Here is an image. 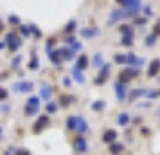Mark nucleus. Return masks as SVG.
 I'll return each mask as SVG.
<instances>
[{
    "mask_svg": "<svg viewBox=\"0 0 160 155\" xmlns=\"http://www.w3.org/2000/svg\"><path fill=\"white\" fill-rule=\"evenodd\" d=\"M4 99H8V90L0 87V101H4Z\"/></svg>",
    "mask_w": 160,
    "mask_h": 155,
    "instance_id": "nucleus-33",
    "label": "nucleus"
},
{
    "mask_svg": "<svg viewBox=\"0 0 160 155\" xmlns=\"http://www.w3.org/2000/svg\"><path fill=\"white\" fill-rule=\"evenodd\" d=\"M126 16H130L124 9H113L112 11V15H110V20H108V25H113L115 22H119V20H122V18H126Z\"/></svg>",
    "mask_w": 160,
    "mask_h": 155,
    "instance_id": "nucleus-8",
    "label": "nucleus"
},
{
    "mask_svg": "<svg viewBox=\"0 0 160 155\" xmlns=\"http://www.w3.org/2000/svg\"><path fill=\"white\" fill-rule=\"evenodd\" d=\"M20 61H22V56H20V54H18V56H16V58H13V61H11V65H13V67H15V69H16V67L20 65Z\"/></svg>",
    "mask_w": 160,
    "mask_h": 155,
    "instance_id": "nucleus-32",
    "label": "nucleus"
},
{
    "mask_svg": "<svg viewBox=\"0 0 160 155\" xmlns=\"http://www.w3.org/2000/svg\"><path fill=\"white\" fill-rule=\"evenodd\" d=\"M2 29H4V23L0 22V31H2Z\"/></svg>",
    "mask_w": 160,
    "mask_h": 155,
    "instance_id": "nucleus-44",
    "label": "nucleus"
},
{
    "mask_svg": "<svg viewBox=\"0 0 160 155\" xmlns=\"http://www.w3.org/2000/svg\"><path fill=\"white\" fill-rule=\"evenodd\" d=\"M92 65L97 67V69H101V67L104 65V59H102V54H101V52H97L94 58H92Z\"/></svg>",
    "mask_w": 160,
    "mask_h": 155,
    "instance_id": "nucleus-19",
    "label": "nucleus"
},
{
    "mask_svg": "<svg viewBox=\"0 0 160 155\" xmlns=\"http://www.w3.org/2000/svg\"><path fill=\"white\" fill-rule=\"evenodd\" d=\"M158 96H160V92H158Z\"/></svg>",
    "mask_w": 160,
    "mask_h": 155,
    "instance_id": "nucleus-45",
    "label": "nucleus"
},
{
    "mask_svg": "<svg viewBox=\"0 0 160 155\" xmlns=\"http://www.w3.org/2000/svg\"><path fill=\"white\" fill-rule=\"evenodd\" d=\"M29 31L34 34V38H42V33H40V29H38L34 23H29Z\"/></svg>",
    "mask_w": 160,
    "mask_h": 155,
    "instance_id": "nucleus-28",
    "label": "nucleus"
},
{
    "mask_svg": "<svg viewBox=\"0 0 160 155\" xmlns=\"http://www.w3.org/2000/svg\"><path fill=\"white\" fill-rule=\"evenodd\" d=\"M20 33H22L23 36H31V31H29V25H22V27H20Z\"/></svg>",
    "mask_w": 160,
    "mask_h": 155,
    "instance_id": "nucleus-30",
    "label": "nucleus"
},
{
    "mask_svg": "<svg viewBox=\"0 0 160 155\" xmlns=\"http://www.w3.org/2000/svg\"><path fill=\"white\" fill-rule=\"evenodd\" d=\"M72 76H74V80H76L78 83H85V76H83V72H81V70H78L76 67L72 69Z\"/></svg>",
    "mask_w": 160,
    "mask_h": 155,
    "instance_id": "nucleus-22",
    "label": "nucleus"
},
{
    "mask_svg": "<svg viewBox=\"0 0 160 155\" xmlns=\"http://www.w3.org/2000/svg\"><path fill=\"white\" fill-rule=\"evenodd\" d=\"M6 47H9L11 51H18L22 47V38L18 34H15V33H9L6 36Z\"/></svg>",
    "mask_w": 160,
    "mask_h": 155,
    "instance_id": "nucleus-6",
    "label": "nucleus"
},
{
    "mask_svg": "<svg viewBox=\"0 0 160 155\" xmlns=\"http://www.w3.org/2000/svg\"><path fill=\"white\" fill-rule=\"evenodd\" d=\"M15 155H31L27 150H15Z\"/></svg>",
    "mask_w": 160,
    "mask_h": 155,
    "instance_id": "nucleus-36",
    "label": "nucleus"
},
{
    "mask_svg": "<svg viewBox=\"0 0 160 155\" xmlns=\"http://www.w3.org/2000/svg\"><path fill=\"white\" fill-rule=\"evenodd\" d=\"M104 106H106V103H104L102 99H99V101H94V103H92V110L99 112V110H102Z\"/></svg>",
    "mask_w": 160,
    "mask_h": 155,
    "instance_id": "nucleus-24",
    "label": "nucleus"
},
{
    "mask_svg": "<svg viewBox=\"0 0 160 155\" xmlns=\"http://www.w3.org/2000/svg\"><path fill=\"white\" fill-rule=\"evenodd\" d=\"M115 139H117V132L115 130H106V132L102 133V141H104V142H110V144H112Z\"/></svg>",
    "mask_w": 160,
    "mask_h": 155,
    "instance_id": "nucleus-16",
    "label": "nucleus"
},
{
    "mask_svg": "<svg viewBox=\"0 0 160 155\" xmlns=\"http://www.w3.org/2000/svg\"><path fill=\"white\" fill-rule=\"evenodd\" d=\"M45 110H47V114H54V112H58V105L52 103V101H49L47 106H45Z\"/></svg>",
    "mask_w": 160,
    "mask_h": 155,
    "instance_id": "nucleus-26",
    "label": "nucleus"
},
{
    "mask_svg": "<svg viewBox=\"0 0 160 155\" xmlns=\"http://www.w3.org/2000/svg\"><path fill=\"white\" fill-rule=\"evenodd\" d=\"M67 128L74 130L78 133H85V132H88V123H87V119L81 117V116H68L67 117Z\"/></svg>",
    "mask_w": 160,
    "mask_h": 155,
    "instance_id": "nucleus-1",
    "label": "nucleus"
},
{
    "mask_svg": "<svg viewBox=\"0 0 160 155\" xmlns=\"http://www.w3.org/2000/svg\"><path fill=\"white\" fill-rule=\"evenodd\" d=\"M87 67H88V58H87V54H81L79 58H78V61H76V69L83 72Z\"/></svg>",
    "mask_w": 160,
    "mask_h": 155,
    "instance_id": "nucleus-15",
    "label": "nucleus"
},
{
    "mask_svg": "<svg viewBox=\"0 0 160 155\" xmlns=\"http://www.w3.org/2000/svg\"><path fill=\"white\" fill-rule=\"evenodd\" d=\"M113 89H115V92H117V99H119V101H124V99H126V87H124L122 83L117 81L115 85H113Z\"/></svg>",
    "mask_w": 160,
    "mask_h": 155,
    "instance_id": "nucleus-13",
    "label": "nucleus"
},
{
    "mask_svg": "<svg viewBox=\"0 0 160 155\" xmlns=\"http://www.w3.org/2000/svg\"><path fill=\"white\" fill-rule=\"evenodd\" d=\"M74 150H76L78 153H87L88 152V142L83 135H78V137L74 139Z\"/></svg>",
    "mask_w": 160,
    "mask_h": 155,
    "instance_id": "nucleus-7",
    "label": "nucleus"
},
{
    "mask_svg": "<svg viewBox=\"0 0 160 155\" xmlns=\"http://www.w3.org/2000/svg\"><path fill=\"white\" fill-rule=\"evenodd\" d=\"M32 89H34V85L31 81H16L11 87V90L15 94H29V92H32Z\"/></svg>",
    "mask_w": 160,
    "mask_h": 155,
    "instance_id": "nucleus-4",
    "label": "nucleus"
},
{
    "mask_svg": "<svg viewBox=\"0 0 160 155\" xmlns=\"http://www.w3.org/2000/svg\"><path fill=\"white\" fill-rule=\"evenodd\" d=\"M0 108H2V112H4V114H8V112H9V108H11V106H9V105H2Z\"/></svg>",
    "mask_w": 160,
    "mask_h": 155,
    "instance_id": "nucleus-38",
    "label": "nucleus"
},
{
    "mask_svg": "<svg viewBox=\"0 0 160 155\" xmlns=\"http://www.w3.org/2000/svg\"><path fill=\"white\" fill-rule=\"evenodd\" d=\"M110 152L113 155H119L121 152H124V146L121 142H112V144H110Z\"/></svg>",
    "mask_w": 160,
    "mask_h": 155,
    "instance_id": "nucleus-20",
    "label": "nucleus"
},
{
    "mask_svg": "<svg viewBox=\"0 0 160 155\" xmlns=\"http://www.w3.org/2000/svg\"><path fill=\"white\" fill-rule=\"evenodd\" d=\"M40 96H42V99L43 101H51L52 97V87L49 85V83H42V87H40Z\"/></svg>",
    "mask_w": 160,
    "mask_h": 155,
    "instance_id": "nucleus-10",
    "label": "nucleus"
},
{
    "mask_svg": "<svg viewBox=\"0 0 160 155\" xmlns=\"http://www.w3.org/2000/svg\"><path fill=\"white\" fill-rule=\"evenodd\" d=\"M117 123L121 126H126L128 123H130V116L126 114V112H122V114H119V117H117Z\"/></svg>",
    "mask_w": 160,
    "mask_h": 155,
    "instance_id": "nucleus-21",
    "label": "nucleus"
},
{
    "mask_svg": "<svg viewBox=\"0 0 160 155\" xmlns=\"http://www.w3.org/2000/svg\"><path fill=\"white\" fill-rule=\"evenodd\" d=\"M158 33H160V20H158V23L155 25V33H153V34H158Z\"/></svg>",
    "mask_w": 160,
    "mask_h": 155,
    "instance_id": "nucleus-39",
    "label": "nucleus"
},
{
    "mask_svg": "<svg viewBox=\"0 0 160 155\" xmlns=\"http://www.w3.org/2000/svg\"><path fill=\"white\" fill-rule=\"evenodd\" d=\"M138 74V69H133V67H126V69H122L121 72H119V83H128L131 81V80H135Z\"/></svg>",
    "mask_w": 160,
    "mask_h": 155,
    "instance_id": "nucleus-3",
    "label": "nucleus"
},
{
    "mask_svg": "<svg viewBox=\"0 0 160 155\" xmlns=\"http://www.w3.org/2000/svg\"><path fill=\"white\" fill-rule=\"evenodd\" d=\"M155 42H157V34H149L146 38V45H155Z\"/></svg>",
    "mask_w": 160,
    "mask_h": 155,
    "instance_id": "nucleus-29",
    "label": "nucleus"
},
{
    "mask_svg": "<svg viewBox=\"0 0 160 155\" xmlns=\"http://www.w3.org/2000/svg\"><path fill=\"white\" fill-rule=\"evenodd\" d=\"M6 49V42H0V51H4Z\"/></svg>",
    "mask_w": 160,
    "mask_h": 155,
    "instance_id": "nucleus-41",
    "label": "nucleus"
},
{
    "mask_svg": "<svg viewBox=\"0 0 160 155\" xmlns=\"http://www.w3.org/2000/svg\"><path fill=\"white\" fill-rule=\"evenodd\" d=\"M59 103H61V106L65 108V106H68L70 103H74V97L72 96H61L59 97Z\"/></svg>",
    "mask_w": 160,
    "mask_h": 155,
    "instance_id": "nucleus-23",
    "label": "nucleus"
},
{
    "mask_svg": "<svg viewBox=\"0 0 160 155\" xmlns=\"http://www.w3.org/2000/svg\"><path fill=\"white\" fill-rule=\"evenodd\" d=\"M9 23H13V25H18V23H20V18H18L16 15H11V16H9Z\"/></svg>",
    "mask_w": 160,
    "mask_h": 155,
    "instance_id": "nucleus-31",
    "label": "nucleus"
},
{
    "mask_svg": "<svg viewBox=\"0 0 160 155\" xmlns=\"http://www.w3.org/2000/svg\"><path fill=\"white\" fill-rule=\"evenodd\" d=\"M59 56H61V59H72L76 56V52L70 51L68 47H63V49H59Z\"/></svg>",
    "mask_w": 160,
    "mask_h": 155,
    "instance_id": "nucleus-17",
    "label": "nucleus"
},
{
    "mask_svg": "<svg viewBox=\"0 0 160 155\" xmlns=\"http://www.w3.org/2000/svg\"><path fill=\"white\" fill-rule=\"evenodd\" d=\"M115 61H117V63H126V56H122V54H117Z\"/></svg>",
    "mask_w": 160,
    "mask_h": 155,
    "instance_id": "nucleus-34",
    "label": "nucleus"
},
{
    "mask_svg": "<svg viewBox=\"0 0 160 155\" xmlns=\"http://www.w3.org/2000/svg\"><path fill=\"white\" fill-rule=\"evenodd\" d=\"M38 110H40V99H38L36 96H31L29 99H27V103H25L23 114H25L27 117H31V116H36Z\"/></svg>",
    "mask_w": 160,
    "mask_h": 155,
    "instance_id": "nucleus-2",
    "label": "nucleus"
},
{
    "mask_svg": "<svg viewBox=\"0 0 160 155\" xmlns=\"http://www.w3.org/2000/svg\"><path fill=\"white\" fill-rule=\"evenodd\" d=\"M38 67H40V59H38L36 52L32 51V52H31V61H29V69H31V70H38Z\"/></svg>",
    "mask_w": 160,
    "mask_h": 155,
    "instance_id": "nucleus-18",
    "label": "nucleus"
},
{
    "mask_svg": "<svg viewBox=\"0 0 160 155\" xmlns=\"http://www.w3.org/2000/svg\"><path fill=\"white\" fill-rule=\"evenodd\" d=\"M121 44L122 45H131L133 44V34H124V36L121 38Z\"/></svg>",
    "mask_w": 160,
    "mask_h": 155,
    "instance_id": "nucleus-27",
    "label": "nucleus"
},
{
    "mask_svg": "<svg viewBox=\"0 0 160 155\" xmlns=\"http://www.w3.org/2000/svg\"><path fill=\"white\" fill-rule=\"evenodd\" d=\"M74 29H76V20H72V22H70V23H68V25H67V33H70V31H74Z\"/></svg>",
    "mask_w": 160,
    "mask_h": 155,
    "instance_id": "nucleus-35",
    "label": "nucleus"
},
{
    "mask_svg": "<svg viewBox=\"0 0 160 155\" xmlns=\"http://www.w3.org/2000/svg\"><path fill=\"white\" fill-rule=\"evenodd\" d=\"M2 135H4V130H2V128H0V139H2Z\"/></svg>",
    "mask_w": 160,
    "mask_h": 155,
    "instance_id": "nucleus-43",
    "label": "nucleus"
},
{
    "mask_svg": "<svg viewBox=\"0 0 160 155\" xmlns=\"http://www.w3.org/2000/svg\"><path fill=\"white\" fill-rule=\"evenodd\" d=\"M47 125H49V116H40V117L36 119V123L32 125V132L40 133L42 132V128H45Z\"/></svg>",
    "mask_w": 160,
    "mask_h": 155,
    "instance_id": "nucleus-9",
    "label": "nucleus"
},
{
    "mask_svg": "<svg viewBox=\"0 0 160 155\" xmlns=\"http://www.w3.org/2000/svg\"><path fill=\"white\" fill-rule=\"evenodd\" d=\"M108 72H110V63H104V65L101 67V72H99V76L95 78V85H102L104 83V78L108 76Z\"/></svg>",
    "mask_w": 160,
    "mask_h": 155,
    "instance_id": "nucleus-11",
    "label": "nucleus"
},
{
    "mask_svg": "<svg viewBox=\"0 0 160 155\" xmlns=\"http://www.w3.org/2000/svg\"><path fill=\"white\" fill-rule=\"evenodd\" d=\"M135 23H138V25H142V23H146L144 18H138V20H135Z\"/></svg>",
    "mask_w": 160,
    "mask_h": 155,
    "instance_id": "nucleus-40",
    "label": "nucleus"
},
{
    "mask_svg": "<svg viewBox=\"0 0 160 155\" xmlns=\"http://www.w3.org/2000/svg\"><path fill=\"white\" fill-rule=\"evenodd\" d=\"M79 34L83 38H95L99 34V29H97V27H85V29L79 31Z\"/></svg>",
    "mask_w": 160,
    "mask_h": 155,
    "instance_id": "nucleus-12",
    "label": "nucleus"
},
{
    "mask_svg": "<svg viewBox=\"0 0 160 155\" xmlns=\"http://www.w3.org/2000/svg\"><path fill=\"white\" fill-rule=\"evenodd\" d=\"M160 70V59H153L151 65H149V69H148V76L149 78H153V76H157Z\"/></svg>",
    "mask_w": 160,
    "mask_h": 155,
    "instance_id": "nucleus-14",
    "label": "nucleus"
},
{
    "mask_svg": "<svg viewBox=\"0 0 160 155\" xmlns=\"http://www.w3.org/2000/svg\"><path fill=\"white\" fill-rule=\"evenodd\" d=\"M6 155H13V150H8V152H6Z\"/></svg>",
    "mask_w": 160,
    "mask_h": 155,
    "instance_id": "nucleus-42",
    "label": "nucleus"
},
{
    "mask_svg": "<svg viewBox=\"0 0 160 155\" xmlns=\"http://www.w3.org/2000/svg\"><path fill=\"white\" fill-rule=\"evenodd\" d=\"M119 6H122V9L128 15H135L138 9L142 8V4L138 0H122V2H119Z\"/></svg>",
    "mask_w": 160,
    "mask_h": 155,
    "instance_id": "nucleus-5",
    "label": "nucleus"
},
{
    "mask_svg": "<svg viewBox=\"0 0 160 155\" xmlns=\"http://www.w3.org/2000/svg\"><path fill=\"white\" fill-rule=\"evenodd\" d=\"M146 92L148 90L146 89H135V90H131V99H135V97H140V96H146Z\"/></svg>",
    "mask_w": 160,
    "mask_h": 155,
    "instance_id": "nucleus-25",
    "label": "nucleus"
},
{
    "mask_svg": "<svg viewBox=\"0 0 160 155\" xmlns=\"http://www.w3.org/2000/svg\"><path fill=\"white\" fill-rule=\"evenodd\" d=\"M63 85H65V87H70V85H72L70 78H63Z\"/></svg>",
    "mask_w": 160,
    "mask_h": 155,
    "instance_id": "nucleus-37",
    "label": "nucleus"
}]
</instances>
